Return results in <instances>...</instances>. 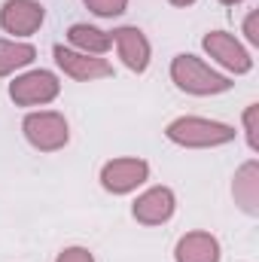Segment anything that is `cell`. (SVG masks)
<instances>
[{
    "mask_svg": "<svg viewBox=\"0 0 259 262\" xmlns=\"http://www.w3.org/2000/svg\"><path fill=\"white\" fill-rule=\"evenodd\" d=\"M168 140L177 146H189V149H210V146H223L235 140V128L226 122H213V119H201V116H180L174 122H168Z\"/></svg>",
    "mask_w": 259,
    "mask_h": 262,
    "instance_id": "6da1fadb",
    "label": "cell"
},
{
    "mask_svg": "<svg viewBox=\"0 0 259 262\" xmlns=\"http://www.w3.org/2000/svg\"><path fill=\"white\" fill-rule=\"evenodd\" d=\"M171 79H174V85L180 89V92H186V95H223V92H229L232 89V79L229 76H223V73H217L213 67H207L201 58H195V55H174V61H171Z\"/></svg>",
    "mask_w": 259,
    "mask_h": 262,
    "instance_id": "7a4b0ae2",
    "label": "cell"
},
{
    "mask_svg": "<svg viewBox=\"0 0 259 262\" xmlns=\"http://www.w3.org/2000/svg\"><path fill=\"white\" fill-rule=\"evenodd\" d=\"M21 131L28 137V143L40 152H55L67 146L70 140V128H67V119L55 110H40V113H28L25 122H21Z\"/></svg>",
    "mask_w": 259,
    "mask_h": 262,
    "instance_id": "3957f363",
    "label": "cell"
},
{
    "mask_svg": "<svg viewBox=\"0 0 259 262\" xmlns=\"http://www.w3.org/2000/svg\"><path fill=\"white\" fill-rule=\"evenodd\" d=\"M61 92V82L52 70H28L21 76H15V82L9 85V98L18 107H37V104H49L55 101Z\"/></svg>",
    "mask_w": 259,
    "mask_h": 262,
    "instance_id": "277c9868",
    "label": "cell"
},
{
    "mask_svg": "<svg viewBox=\"0 0 259 262\" xmlns=\"http://www.w3.org/2000/svg\"><path fill=\"white\" fill-rule=\"evenodd\" d=\"M146 177H149V165L143 159H113L101 168V186L113 195L134 192L140 183H146Z\"/></svg>",
    "mask_w": 259,
    "mask_h": 262,
    "instance_id": "5b68a950",
    "label": "cell"
},
{
    "mask_svg": "<svg viewBox=\"0 0 259 262\" xmlns=\"http://www.w3.org/2000/svg\"><path fill=\"white\" fill-rule=\"evenodd\" d=\"M201 46H204V52H207L217 64H223L226 70H232V73H250V67H253L250 52H247L232 34H226V31H210V34H204Z\"/></svg>",
    "mask_w": 259,
    "mask_h": 262,
    "instance_id": "8992f818",
    "label": "cell"
},
{
    "mask_svg": "<svg viewBox=\"0 0 259 262\" xmlns=\"http://www.w3.org/2000/svg\"><path fill=\"white\" fill-rule=\"evenodd\" d=\"M55 55V64L64 70L70 79H79V82H92V79H107L113 76V64L101 55H82L76 49H64V46H55L52 49Z\"/></svg>",
    "mask_w": 259,
    "mask_h": 262,
    "instance_id": "52a82bcc",
    "label": "cell"
},
{
    "mask_svg": "<svg viewBox=\"0 0 259 262\" xmlns=\"http://www.w3.org/2000/svg\"><path fill=\"white\" fill-rule=\"evenodd\" d=\"M46 18V9L43 3L37 0H6L3 9H0V25L6 34H15V37H31L40 31Z\"/></svg>",
    "mask_w": 259,
    "mask_h": 262,
    "instance_id": "ba28073f",
    "label": "cell"
},
{
    "mask_svg": "<svg viewBox=\"0 0 259 262\" xmlns=\"http://www.w3.org/2000/svg\"><path fill=\"white\" fill-rule=\"evenodd\" d=\"M174 207H177V198L168 186H153L134 201L131 213L143 226H162V223H168L174 216Z\"/></svg>",
    "mask_w": 259,
    "mask_h": 262,
    "instance_id": "9c48e42d",
    "label": "cell"
},
{
    "mask_svg": "<svg viewBox=\"0 0 259 262\" xmlns=\"http://www.w3.org/2000/svg\"><path fill=\"white\" fill-rule=\"evenodd\" d=\"M110 37H113V43H116V49H119V58H122V64L128 67V70L143 73V70L149 67L153 49H149V40H146V34H143L140 28L125 25V28H116Z\"/></svg>",
    "mask_w": 259,
    "mask_h": 262,
    "instance_id": "30bf717a",
    "label": "cell"
},
{
    "mask_svg": "<svg viewBox=\"0 0 259 262\" xmlns=\"http://www.w3.org/2000/svg\"><path fill=\"white\" fill-rule=\"evenodd\" d=\"M177 262H220V241L210 232H186L177 247H174Z\"/></svg>",
    "mask_w": 259,
    "mask_h": 262,
    "instance_id": "8fae6325",
    "label": "cell"
},
{
    "mask_svg": "<svg viewBox=\"0 0 259 262\" xmlns=\"http://www.w3.org/2000/svg\"><path fill=\"white\" fill-rule=\"evenodd\" d=\"M232 195H235V204L244 213H250V216L259 213V162H244L235 171Z\"/></svg>",
    "mask_w": 259,
    "mask_h": 262,
    "instance_id": "7c38bea8",
    "label": "cell"
},
{
    "mask_svg": "<svg viewBox=\"0 0 259 262\" xmlns=\"http://www.w3.org/2000/svg\"><path fill=\"white\" fill-rule=\"evenodd\" d=\"M67 40L82 55H107V49L113 46V37L107 31L92 28V25H82V21H76V25L67 28Z\"/></svg>",
    "mask_w": 259,
    "mask_h": 262,
    "instance_id": "4fadbf2b",
    "label": "cell"
},
{
    "mask_svg": "<svg viewBox=\"0 0 259 262\" xmlns=\"http://www.w3.org/2000/svg\"><path fill=\"white\" fill-rule=\"evenodd\" d=\"M37 58V49L31 43H15V40H0V76L15 73L18 67H28Z\"/></svg>",
    "mask_w": 259,
    "mask_h": 262,
    "instance_id": "5bb4252c",
    "label": "cell"
},
{
    "mask_svg": "<svg viewBox=\"0 0 259 262\" xmlns=\"http://www.w3.org/2000/svg\"><path fill=\"white\" fill-rule=\"evenodd\" d=\"M95 15H101V18H116V15H122L125 12V6H128V0H82Z\"/></svg>",
    "mask_w": 259,
    "mask_h": 262,
    "instance_id": "9a60e30c",
    "label": "cell"
},
{
    "mask_svg": "<svg viewBox=\"0 0 259 262\" xmlns=\"http://www.w3.org/2000/svg\"><path fill=\"white\" fill-rule=\"evenodd\" d=\"M259 104H250L247 110H244V131H247V143H250V149H259Z\"/></svg>",
    "mask_w": 259,
    "mask_h": 262,
    "instance_id": "2e32d148",
    "label": "cell"
},
{
    "mask_svg": "<svg viewBox=\"0 0 259 262\" xmlns=\"http://www.w3.org/2000/svg\"><path fill=\"white\" fill-rule=\"evenodd\" d=\"M55 262H95V256L85 250V247H67L58 253V259Z\"/></svg>",
    "mask_w": 259,
    "mask_h": 262,
    "instance_id": "e0dca14e",
    "label": "cell"
},
{
    "mask_svg": "<svg viewBox=\"0 0 259 262\" xmlns=\"http://www.w3.org/2000/svg\"><path fill=\"white\" fill-rule=\"evenodd\" d=\"M244 37L256 46L259 43V12H250L247 18H244Z\"/></svg>",
    "mask_w": 259,
    "mask_h": 262,
    "instance_id": "ac0fdd59",
    "label": "cell"
},
{
    "mask_svg": "<svg viewBox=\"0 0 259 262\" xmlns=\"http://www.w3.org/2000/svg\"><path fill=\"white\" fill-rule=\"evenodd\" d=\"M168 3H171V6H192L195 0H168Z\"/></svg>",
    "mask_w": 259,
    "mask_h": 262,
    "instance_id": "d6986e66",
    "label": "cell"
},
{
    "mask_svg": "<svg viewBox=\"0 0 259 262\" xmlns=\"http://www.w3.org/2000/svg\"><path fill=\"white\" fill-rule=\"evenodd\" d=\"M223 6H235V3H241V0H220Z\"/></svg>",
    "mask_w": 259,
    "mask_h": 262,
    "instance_id": "ffe728a7",
    "label": "cell"
}]
</instances>
